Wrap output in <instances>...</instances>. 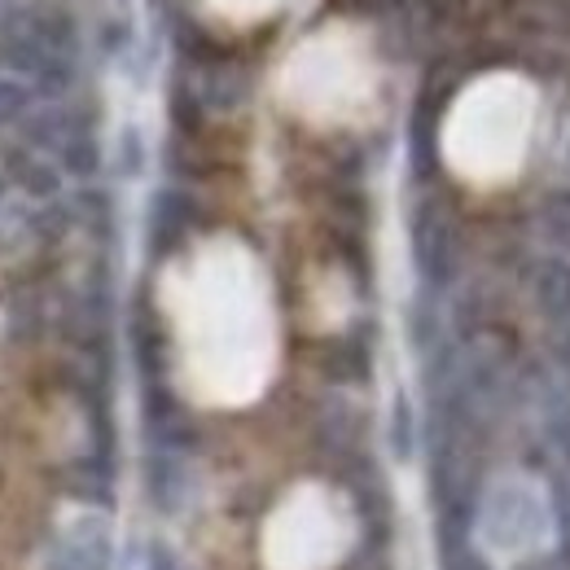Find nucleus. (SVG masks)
Segmentation results:
<instances>
[{
	"instance_id": "nucleus-1",
	"label": "nucleus",
	"mask_w": 570,
	"mask_h": 570,
	"mask_svg": "<svg viewBox=\"0 0 570 570\" xmlns=\"http://www.w3.org/2000/svg\"><path fill=\"white\" fill-rule=\"evenodd\" d=\"M413 255H417V268L430 285H443L452 273V259H456V242H452V224L448 215L439 212L434 203H426L417 219H413Z\"/></svg>"
},
{
	"instance_id": "nucleus-2",
	"label": "nucleus",
	"mask_w": 570,
	"mask_h": 570,
	"mask_svg": "<svg viewBox=\"0 0 570 570\" xmlns=\"http://www.w3.org/2000/svg\"><path fill=\"white\" fill-rule=\"evenodd\" d=\"M531 298H535V307L553 325L570 321V264H562V259L535 264V273H531Z\"/></svg>"
},
{
	"instance_id": "nucleus-3",
	"label": "nucleus",
	"mask_w": 570,
	"mask_h": 570,
	"mask_svg": "<svg viewBox=\"0 0 570 570\" xmlns=\"http://www.w3.org/2000/svg\"><path fill=\"white\" fill-rule=\"evenodd\" d=\"M189 219H194V207H189V198H180V194H158V203H154V215H149L154 242H158V246H176V242L185 237Z\"/></svg>"
},
{
	"instance_id": "nucleus-4",
	"label": "nucleus",
	"mask_w": 570,
	"mask_h": 570,
	"mask_svg": "<svg viewBox=\"0 0 570 570\" xmlns=\"http://www.w3.org/2000/svg\"><path fill=\"white\" fill-rule=\"evenodd\" d=\"M207 4L228 13V18H237V22H259V18L277 13L285 0H207Z\"/></svg>"
},
{
	"instance_id": "nucleus-5",
	"label": "nucleus",
	"mask_w": 570,
	"mask_h": 570,
	"mask_svg": "<svg viewBox=\"0 0 570 570\" xmlns=\"http://www.w3.org/2000/svg\"><path fill=\"white\" fill-rule=\"evenodd\" d=\"M544 228H549V242L570 250V198H558L544 207Z\"/></svg>"
},
{
	"instance_id": "nucleus-6",
	"label": "nucleus",
	"mask_w": 570,
	"mask_h": 570,
	"mask_svg": "<svg viewBox=\"0 0 570 570\" xmlns=\"http://www.w3.org/2000/svg\"><path fill=\"white\" fill-rule=\"evenodd\" d=\"M553 513H558V535H562V549L570 553V479L558 483L553 492Z\"/></svg>"
},
{
	"instance_id": "nucleus-7",
	"label": "nucleus",
	"mask_w": 570,
	"mask_h": 570,
	"mask_svg": "<svg viewBox=\"0 0 570 570\" xmlns=\"http://www.w3.org/2000/svg\"><path fill=\"white\" fill-rule=\"evenodd\" d=\"M149 570H180V567H176V558H171L167 549H154V553H149Z\"/></svg>"
},
{
	"instance_id": "nucleus-8",
	"label": "nucleus",
	"mask_w": 570,
	"mask_h": 570,
	"mask_svg": "<svg viewBox=\"0 0 570 570\" xmlns=\"http://www.w3.org/2000/svg\"><path fill=\"white\" fill-rule=\"evenodd\" d=\"M448 570H488V567H483L479 558H465V553H456V558L448 562Z\"/></svg>"
},
{
	"instance_id": "nucleus-9",
	"label": "nucleus",
	"mask_w": 570,
	"mask_h": 570,
	"mask_svg": "<svg viewBox=\"0 0 570 570\" xmlns=\"http://www.w3.org/2000/svg\"><path fill=\"white\" fill-rule=\"evenodd\" d=\"M522 570H570V567H562V562H549V558H544V562H531V567H522Z\"/></svg>"
}]
</instances>
